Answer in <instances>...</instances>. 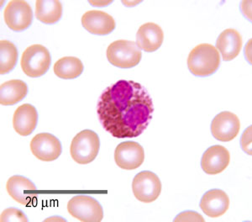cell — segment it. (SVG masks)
Segmentation results:
<instances>
[{"instance_id": "obj_1", "label": "cell", "mask_w": 252, "mask_h": 222, "mask_svg": "<svg viewBox=\"0 0 252 222\" xmlns=\"http://www.w3.org/2000/svg\"><path fill=\"white\" fill-rule=\"evenodd\" d=\"M153 112V101L146 88L134 81H118L102 93L97 102L98 120L115 138L141 135Z\"/></svg>"}, {"instance_id": "obj_2", "label": "cell", "mask_w": 252, "mask_h": 222, "mask_svg": "<svg viewBox=\"0 0 252 222\" xmlns=\"http://www.w3.org/2000/svg\"><path fill=\"white\" fill-rule=\"evenodd\" d=\"M220 66V55L215 46L200 44L189 53L188 67L196 77H208L216 72Z\"/></svg>"}, {"instance_id": "obj_3", "label": "cell", "mask_w": 252, "mask_h": 222, "mask_svg": "<svg viewBox=\"0 0 252 222\" xmlns=\"http://www.w3.org/2000/svg\"><path fill=\"white\" fill-rule=\"evenodd\" d=\"M107 58L113 66L120 68H132L140 63L142 52L136 42L118 40L107 48Z\"/></svg>"}, {"instance_id": "obj_4", "label": "cell", "mask_w": 252, "mask_h": 222, "mask_svg": "<svg viewBox=\"0 0 252 222\" xmlns=\"http://www.w3.org/2000/svg\"><path fill=\"white\" fill-rule=\"evenodd\" d=\"M100 148L97 134L91 130H82L72 139L70 154L79 164H89L97 158Z\"/></svg>"}, {"instance_id": "obj_5", "label": "cell", "mask_w": 252, "mask_h": 222, "mask_svg": "<svg viewBox=\"0 0 252 222\" xmlns=\"http://www.w3.org/2000/svg\"><path fill=\"white\" fill-rule=\"evenodd\" d=\"M52 64L51 53L46 46L34 44L23 52L20 66L30 78H39L46 74Z\"/></svg>"}, {"instance_id": "obj_6", "label": "cell", "mask_w": 252, "mask_h": 222, "mask_svg": "<svg viewBox=\"0 0 252 222\" xmlns=\"http://www.w3.org/2000/svg\"><path fill=\"white\" fill-rule=\"evenodd\" d=\"M67 211L75 219L83 222H100L103 211L100 203L89 195H76L67 203Z\"/></svg>"}, {"instance_id": "obj_7", "label": "cell", "mask_w": 252, "mask_h": 222, "mask_svg": "<svg viewBox=\"0 0 252 222\" xmlns=\"http://www.w3.org/2000/svg\"><path fill=\"white\" fill-rule=\"evenodd\" d=\"M132 190L138 200L152 203L160 196L161 183L156 173L151 171H142L133 179Z\"/></svg>"}, {"instance_id": "obj_8", "label": "cell", "mask_w": 252, "mask_h": 222, "mask_svg": "<svg viewBox=\"0 0 252 222\" xmlns=\"http://www.w3.org/2000/svg\"><path fill=\"white\" fill-rule=\"evenodd\" d=\"M3 17L9 29L16 32H23L32 26L33 12L26 1L12 0L5 7Z\"/></svg>"}, {"instance_id": "obj_9", "label": "cell", "mask_w": 252, "mask_h": 222, "mask_svg": "<svg viewBox=\"0 0 252 222\" xmlns=\"http://www.w3.org/2000/svg\"><path fill=\"white\" fill-rule=\"evenodd\" d=\"M31 150L33 155L40 161L57 160L63 152L59 139L50 133H40L31 141Z\"/></svg>"}, {"instance_id": "obj_10", "label": "cell", "mask_w": 252, "mask_h": 222, "mask_svg": "<svg viewBox=\"0 0 252 222\" xmlns=\"http://www.w3.org/2000/svg\"><path fill=\"white\" fill-rule=\"evenodd\" d=\"M115 160L118 167L122 169H136L141 167L145 160L144 148L135 141L121 142L115 149Z\"/></svg>"}, {"instance_id": "obj_11", "label": "cell", "mask_w": 252, "mask_h": 222, "mask_svg": "<svg viewBox=\"0 0 252 222\" xmlns=\"http://www.w3.org/2000/svg\"><path fill=\"white\" fill-rule=\"evenodd\" d=\"M241 130L238 116L229 111H223L215 116L211 123V133L218 141H230L237 136Z\"/></svg>"}, {"instance_id": "obj_12", "label": "cell", "mask_w": 252, "mask_h": 222, "mask_svg": "<svg viewBox=\"0 0 252 222\" xmlns=\"http://www.w3.org/2000/svg\"><path fill=\"white\" fill-rule=\"evenodd\" d=\"M229 161L230 154L227 148L220 145H215L204 152L201 159V167L207 174L215 175L225 170Z\"/></svg>"}, {"instance_id": "obj_13", "label": "cell", "mask_w": 252, "mask_h": 222, "mask_svg": "<svg viewBox=\"0 0 252 222\" xmlns=\"http://www.w3.org/2000/svg\"><path fill=\"white\" fill-rule=\"evenodd\" d=\"M82 25L89 33L97 35H109L116 27L115 19L100 10H89L84 13Z\"/></svg>"}, {"instance_id": "obj_14", "label": "cell", "mask_w": 252, "mask_h": 222, "mask_svg": "<svg viewBox=\"0 0 252 222\" xmlns=\"http://www.w3.org/2000/svg\"><path fill=\"white\" fill-rule=\"evenodd\" d=\"M6 190L12 199L21 205H27L36 197L34 191L37 190V188L26 177L15 175L7 182Z\"/></svg>"}, {"instance_id": "obj_15", "label": "cell", "mask_w": 252, "mask_h": 222, "mask_svg": "<svg viewBox=\"0 0 252 222\" xmlns=\"http://www.w3.org/2000/svg\"><path fill=\"white\" fill-rule=\"evenodd\" d=\"M229 207V196L221 190H211L204 193L200 201L201 210L211 218H218Z\"/></svg>"}, {"instance_id": "obj_16", "label": "cell", "mask_w": 252, "mask_h": 222, "mask_svg": "<svg viewBox=\"0 0 252 222\" xmlns=\"http://www.w3.org/2000/svg\"><path fill=\"white\" fill-rule=\"evenodd\" d=\"M164 40V33L155 23H146L138 30L136 44L139 48L146 52H153L160 48Z\"/></svg>"}, {"instance_id": "obj_17", "label": "cell", "mask_w": 252, "mask_h": 222, "mask_svg": "<svg viewBox=\"0 0 252 222\" xmlns=\"http://www.w3.org/2000/svg\"><path fill=\"white\" fill-rule=\"evenodd\" d=\"M37 123V110L32 104H22L15 110L13 116V127L20 136H30L36 128Z\"/></svg>"}, {"instance_id": "obj_18", "label": "cell", "mask_w": 252, "mask_h": 222, "mask_svg": "<svg viewBox=\"0 0 252 222\" xmlns=\"http://www.w3.org/2000/svg\"><path fill=\"white\" fill-rule=\"evenodd\" d=\"M216 49L220 52L223 60L229 62L237 58L242 48V37L235 29H227L219 35Z\"/></svg>"}, {"instance_id": "obj_19", "label": "cell", "mask_w": 252, "mask_h": 222, "mask_svg": "<svg viewBox=\"0 0 252 222\" xmlns=\"http://www.w3.org/2000/svg\"><path fill=\"white\" fill-rule=\"evenodd\" d=\"M28 94V86L22 80L14 79L7 81L0 87V103L9 106L17 104L26 98Z\"/></svg>"}, {"instance_id": "obj_20", "label": "cell", "mask_w": 252, "mask_h": 222, "mask_svg": "<svg viewBox=\"0 0 252 222\" xmlns=\"http://www.w3.org/2000/svg\"><path fill=\"white\" fill-rule=\"evenodd\" d=\"M63 16V5L58 0H37L35 2V17L46 25L56 24Z\"/></svg>"}, {"instance_id": "obj_21", "label": "cell", "mask_w": 252, "mask_h": 222, "mask_svg": "<svg viewBox=\"0 0 252 222\" xmlns=\"http://www.w3.org/2000/svg\"><path fill=\"white\" fill-rule=\"evenodd\" d=\"M55 74L62 79H74L83 73L84 66L82 61L74 57H65L54 64Z\"/></svg>"}, {"instance_id": "obj_22", "label": "cell", "mask_w": 252, "mask_h": 222, "mask_svg": "<svg viewBox=\"0 0 252 222\" xmlns=\"http://www.w3.org/2000/svg\"><path fill=\"white\" fill-rule=\"evenodd\" d=\"M17 47L9 40L0 41V73L7 74L15 68L18 62Z\"/></svg>"}, {"instance_id": "obj_23", "label": "cell", "mask_w": 252, "mask_h": 222, "mask_svg": "<svg viewBox=\"0 0 252 222\" xmlns=\"http://www.w3.org/2000/svg\"><path fill=\"white\" fill-rule=\"evenodd\" d=\"M1 222H27L28 218L23 211L16 208H8L1 214Z\"/></svg>"}, {"instance_id": "obj_24", "label": "cell", "mask_w": 252, "mask_h": 222, "mask_svg": "<svg viewBox=\"0 0 252 222\" xmlns=\"http://www.w3.org/2000/svg\"><path fill=\"white\" fill-rule=\"evenodd\" d=\"M174 222H204V219L199 214L195 211H184L176 217Z\"/></svg>"}]
</instances>
